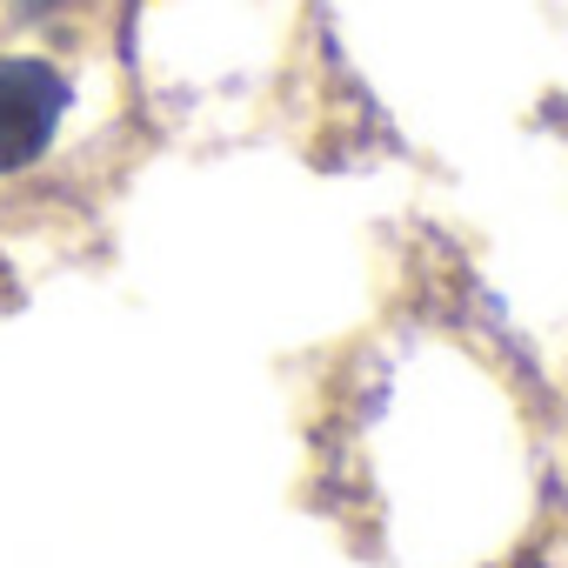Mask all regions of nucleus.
<instances>
[{"mask_svg": "<svg viewBox=\"0 0 568 568\" xmlns=\"http://www.w3.org/2000/svg\"><path fill=\"white\" fill-rule=\"evenodd\" d=\"M68 108V81L48 61H0V174L28 168Z\"/></svg>", "mask_w": 568, "mask_h": 568, "instance_id": "1", "label": "nucleus"}]
</instances>
